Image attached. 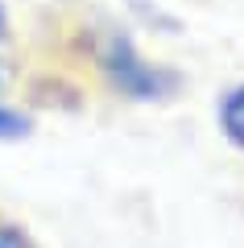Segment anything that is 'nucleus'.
I'll return each mask as SVG.
<instances>
[{
  "instance_id": "obj_1",
  "label": "nucleus",
  "mask_w": 244,
  "mask_h": 248,
  "mask_svg": "<svg viewBox=\"0 0 244 248\" xmlns=\"http://www.w3.org/2000/svg\"><path fill=\"white\" fill-rule=\"evenodd\" d=\"M91 62H96L99 79L129 104H166V99H174L182 91V75L162 66V62H149L137 50V42L116 25L96 33Z\"/></svg>"
},
{
  "instance_id": "obj_4",
  "label": "nucleus",
  "mask_w": 244,
  "mask_h": 248,
  "mask_svg": "<svg viewBox=\"0 0 244 248\" xmlns=\"http://www.w3.org/2000/svg\"><path fill=\"white\" fill-rule=\"evenodd\" d=\"M0 248H37V240H33V232L25 223L0 215Z\"/></svg>"
},
{
  "instance_id": "obj_3",
  "label": "nucleus",
  "mask_w": 244,
  "mask_h": 248,
  "mask_svg": "<svg viewBox=\"0 0 244 248\" xmlns=\"http://www.w3.org/2000/svg\"><path fill=\"white\" fill-rule=\"evenodd\" d=\"M33 133V116L0 99V141H25Z\"/></svg>"
},
{
  "instance_id": "obj_5",
  "label": "nucleus",
  "mask_w": 244,
  "mask_h": 248,
  "mask_svg": "<svg viewBox=\"0 0 244 248\" xmlns=\"http://www.w3.org/2000/svg\"><path fill=\"white\" fill-rule=\"evenodd\" d=\"M9 42V9H4V4H0V46Z\"/></svg>"
},
{
  "instance_id": "obj_6",
  "label": "nucleus",
  "mask_w": 244,
  "mask_h": 248,
  "mask_svg": "<svg viewBox=\"0 0 244 248\" xmlns=\"http://www.w3.org/2000/svg\"><path fill=\"white\" fill-rule=\"evenodd\" d=\"M0 87H4V71H0Z\"/></svg>"
},
{
  "instance_id": "obj_2",
  "label": "nucleus",
  "mask_w": 244,
  "mask_h": 248,
  "mask_svg": "<svg viewBox=\"0 0 244 248\" xmlns=\"http://www.w3.org/2000/svg\"><path fill=\"white\" fill-rule=\"evenodd\" d=\"M215 124H219V133H224V141L232 145V149L244 153V79L232 83V87L219 95Z\"/></svg>"
}]
</instances>
